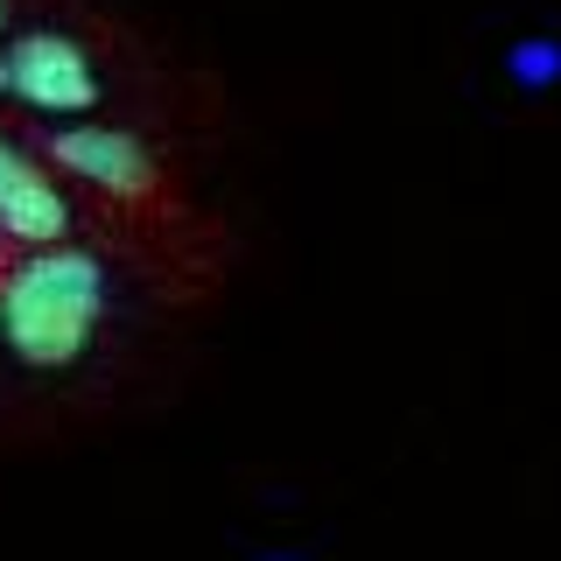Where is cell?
<instances>
[{"mask_svg": "<svg viewBox=\"0 0 561 561\" xmlns=\"http://www.w3.org/2000/svg\"><path fill=\"white\" fill-rule=\"evenodd\" d=\"M119 309L113 253L84 239L22 245L0 260V358L14 373L64 379L99 351L105 323Z\"/></svg>", "mask_w": 561, "mask_h": 561, "instance_id": "cell-1", "label": "cell"}, {"mask_svg": "<svg viewBox=\"0 0 561 561\" xmlns=\"http://www.w3.org/2000/svg\"><path fill=\"white\" fill-rule=\"evenodd\" d=\"M43 162L64 175V190H84L119 218H162L175 204L169 162L154 154V140L119 127V119H64L43 140Z\"/></svg>", "mask_w": 561, "mask_h": 561, "instance_id": "cell-2", "label": "cell"}, {"mask_svg": "<svg viewBox=\"0 0 561 561\" xmlns=\"http://www.w3.org/2000/svg\"><path fill=\"white\" fill-rule=\"evenodd\" d=\"M8 99H22L43 119H92L105 105V70L70 28H22L8 49Z\"/></svg>", "mask_w": 561, "mask_h": 561, "instance_id": "cell-3", "label": "cell"}, {"mask_svg": "<svg viewBox=\"0 0 561 561\" xmlns=\"http://www.w3.org/2000/svg\"><path fill=\"white\" fill-rule=\"evenodd\" d=\"M57 239H78V204H70L64 175L35 154V162L0 190V245H57Z\"/></svg>", "mask_w": 561, "mask_h": 561, "instance_id": "cell-4", "label": "cell"}, {"mask_svg": "<svg viewBox=\"0 0 561 561\" xmlns=\"http://www.w3.org/2000/svg\"><path fill=\"white\" fill-rule=\"evenodd\" d=\"M505 84L526 99H548L561 84V35H513L505 43Z\"/></svg>", "mask_w": 561, "mask_h": 561, "instance_id": "cell-5", "label": "cell"}, {"mask_svg": "<svg viewBox=\"0 0 561 561\" xmlns=\"http://www.w3.org/2000/svg\"><path fill=\"white\" fill-rule=\"evenodd\" d=\"M28 162H35V154L22 148V140H14V134H0V190H8V183H14V175H22Z\"/></svg>", "mask_w": 561, "mask_h": 561, "instance_id": "cell-6", "label": "cell"}, {"mask_svg": "<svg viewBox=\"0 0 561 561\" xmlns=\"http://www.w3.org/2000/svg\"><path fill=\"white\" fill-rule=\"evenodd\" d=\"M8 14H14V0H0V28H8Z\"/></svg>", "mask_w": 561, "mask_h": 561, "instance_id": "cell-7", "label": "cell"}, {"mask_svg": "<svg viewBox=\"0 0 561 561\" xmlns=\"http://www.w3.org/2000/svg\"><path fill=\"white\" fill-rule=\"evenodd\" d=\"M260 561H302V554H260Z\"/></svg>", "mask_w": 561, "mask_h": 561, "instance_id": "cell-8", "label": "cell"}, {"mask_svg": "<svg viewBox=\"0 0 561 561\" xmlns=\"http://www.w3.org/2000/svg\"><path fill=\"white\" fill-rule=\"evenodd\" d=\"M0 99H8V64H0Z\"/></svg>", "mask_w": 561, "mask_h": 561, "instance_id": "cell-9", "label": "cell"}, {"mask_svg": "<svg viewBox=\"0 0 561 561\" xmlns=\"http://www.w3.org/2000/svg\"><path fill=\"white\" fill-rule=\"evenodd\" d=\"M0 260H8V253H0Z\"/></svg>", "mask_w": 561, "mask_h": 561, "instance_id": "cell-10", "label": "cell"}]
</instances>
